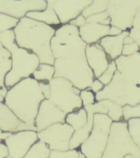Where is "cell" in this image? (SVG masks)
<instances>
[{"label": "cell", "instance_id": "obj_34", "mask_svg": "<svg viewBox=\"0 0 140 158\" xmlns=\"http://www.w3.org/2000/svg\"><path fill=\"white\" fill-rule=\"evenodd\" d=\"M139 46L135 41L130 43V44H124L122 49V54L124 56H130L132 54L139 52Z\"/></svg>", "mask_w": 140, "mask_h": 158}, {"label": "cell", "instance_id": "obj_16", "mask_svg": "<svg viewBox=\"0 0 140 158\" xmlns=\"http://www.w3.org/2000/svg\"><path fill=\"white\" fill-rule=\"evenodd\" d=\"M85 55L88 66L92 69L94 78H98L107 69L110 63L108 57L98 43L87 44Z\"/></svg>", "mask_w": 140, "mask_h": 158}, {"label": "cell", "instance_id": "obj_1", "mask_svg": "<svg viewBox=\"0 0 140 158\" xmlns=\"http://www.w3.org/2000/svg\"><path fill=\"white\" fill-rule=\"evenodd\" d=\"M87 44L81 39L78 27L64 24L56 29L51 40L54 58V77H64L80 90L89 88L94 80L85 55Z\"/></svg>", "mask_w": 140, "mask_h": 158}, {"label": "cell", "instance_id": "obj_41", "mask_svg": "<svg viewBox=\"0 0 140 158\" xmlns=\"http://www.w3.org/2000/svg\"><path fill=\"white\" fill-rule=\"evenodd\" d=\"M47 2L46 8L49 10L53 9V5L56 2V0H45Z\"/></svg>", "mask_w": 140, "mask_h": 158}, {"label": "cell", "instance_id": "obj_5", "mask_svg": "<svg viewBox=\"0 0 140 158\" xmlns=\"http://www.w3.org/2000/svg\"><path fill=\"white\" fill-rule=\"evenodd\" d=\"M96 101L110 100L120 106L140 103V80L129 72L119 69L112 80L95 94Z\"/></svg>", "mask_w": 140, "mask_h": 158}, {"label": "cell", "instance_id": "obj_44", "mask_svg": "<svg viewBox=\"0 0 140 158\" xmlns=\"http://www.w3.org/2000/svg\"><path fill=\"white\" fill-rule=\"evenodd\" d=\"M78 158H86L85 156L84 155L83 153L81 152L80 151H79V156H78Z\"/></svg>", "mask_w": 140, "mask_h": 158}, {"label": "cell", "instance_id": "obj_42", "mask_svg": "<svg viewBox=\"0 0 140 158\" xmlns=\"http://www.w3.org/2000/svg\"><path fill=\"white\" fill-rule=\"evenodd\" d=\"M11 133H8V132H2L0 130V141H4L7 137H9L11 135Z\"/></svg>", "mask_w": 140, "mask_h": 158}, {"label": "cell", "instance_id": "obj_10", "mask_svg": "<svg viewBox=\"0 0 140 158\" xmlns=\"http://www.w3.org/2000/svg\"><path fill=\"white\" fill-rule=\"evenodd\" d=\"M75 130L68 123H56L38 133L39 140L49 146L51 151L70 150V142Z\"/></svg>", "mask_w": 140, "mask_h": 158}, {"label": "cell", "instance_id": "obj_35", "mask_svg": "<svg viewBox=\"0 0 140 158\" xmlns=\"http://www.w3.org/2000/svg\"><path fill=\"white\" fill-rule=\"evenodd\" d=\"M109 17V14L107 11L100 13H96V14L91 15L89 17L86 18V22H93V23H99L101 24L102 22Z\"/></svg>", "mask_w": 140, "mask_h": 158}, {"label": "cell", "instance_id": "obj_22", "mask_svg": "<svg viewBox=\"0 0 140 158\" xmlns=\"http://www.w3.org/2000/svg\"><path fill=\"white\" fill-rule=\"evenodd\" d=\"M88 121L87 111L84 107H81L77 110L66 114V123L71 125L75 131L79 130L86 125Z\"/></svg>", "mask_w": 140, "mask_h": 158}, {"label": "cell", "instance_id": "obj_26", "mask_svg": "<svg viewBox=\"0 0 140 158\" xmlns=\"http://www.w3.org/2000/svg\"><path fill=\"white\" fill-rule=\"evenodd\" d=\"M104 106L108 109L107 115L111 118L113 122H118L121 120L123 118V109L122 106H119L118 104L113 102L110 100H102Z\"/></svg>", "mask_w": 140, "mask_h": 158}, {"label": "cell", "instance_id": "obj_21", "mask_svg": "<svg viewBox=\"0 0 140 158\" xmlns=\"http://www.w3.org/2000/svg\"><path fill=\"white\" fill-rule=\"evenodd\" d=\"M25 17L36 20L39 22H44L52 27L61 25V22L53 9L49 10L45 8L43 11H30L27 12Z\"/></svg>", "mask_w": 140, "mask_h": 158}, {"label": "cell", "instance_id": "obj_2", "mask_svg": "<svg viewBox=\"0 0 140 158\" xmlns=\"http://www.w3.org/2000/svg\"><path fill=\"white\" fill-rule=\"evenodd\" d=\"M52 26L23 17L13 31L17 45L34 53L40 64L53 65L54 58L51 49V40L56 32Z\"/></svg>", "mask_w": 140, "mask_h": 158}, {"label": "cell", "instance_id": "obj_8", "mask_svg": "<svg viewBox=\"0 0 140 158\" xmlns=\"http://www.w3.org/2000/svg\"><path fill=\"white\" fill-rule=\"evenodd\" d=\"M49 100L66 114L77 110L82 106L80 89L64 77H53L49 81Z\"/></svg>", "mask_w": 140, "mask_h": 158}, {"label": "cell", "instance_id": "obj_12", "mask_svg": "<svg viewBox=\"0 0 140 158\" xmlns=\"http://www.w3.org/2000/svg\"><path fill=\"white\" fill-rule=\"evenodd\" d=\"M45 0H0V13L21 19L30 11H43L46 8Z\"/></svg>", "mask_w": 140, "mask_h": 158}, {"label": "cell", "instance_id": "obj_46", "mask_svg": "<svg viewBox=\"0 0 140 158\" xmlns=\"http://www.w3.org/2000/svg\"><path fill=\"white\" fill-rule=\"evenodd\" d=\"M125 158H134L131 155H127V156H125Z\"/></svg>", "mask_w": 140, "mask_h": 158}, {"label": "cell", "instance_id": "obj_20", "mask_svg": "<svg viewBox=\"0 0 140 158\" xmlns=\"http://www.w3.org/2000/svg\"><path fill=\"white\" fill-rule=\"evenodd\" d=\"M12 68L11 54L0 42V95L4 97L8 89L4 83L5 77Z\"/></svg>", "mask_w": 140, "mask_h": 158}, {"label": "cell", "instance_id": "obj_38", "mask_svg": "<svg viewBox=\"0 0 140 158\" xmlns=\"http://www.w3.org/2000/svg\"><path fill=\"white\" fill-rule=\"evenodd\" d=\"M103 87H104V85H103L98 78H94V80H93L92 84H91V86L89 88H90V90L93 91V93L96 94L98 93V92H99L100 91H102L103 89Z\"/></svg>", "mask_w": 140, "mask_h": 158}, {"label": "cell", "instance_id": "obj_19", "mask_svg": "<svg viewBox=\"0 0 140 158\" xmlns=\"http://www.w3.org/2000/svg\"><path fill=\"white\" fill-rule=\"evenodd\" d=\"M127 35H129V31H124L118 35H107L99 40L98 44L104 49L111 61L115 60L122 54L124 39Z\"/></svg>", "mask_w": 140, "mask_h": 158}, {"label": "cell", "instance_id": "obj_32", "mask_svg": "<svg viewBox=\"0 0 140 158\" xmlns=\"http://www.w3.org/2000/svg\"><path fill=\"white\" fill-rule=\"evenodd\" d=\"M80 96L83 107H86V106L93 105V104L96 102L95 94L91 91L90 88L81 90L80 93Z\"/></svg>", "mask_w": 140, "mask_h": 158}, {"label": "cell", "instance_id": "obj_27", "mask_svg": "<svg viewBox=\"0 0 140 158\" xmlns=\"http://www.w3.org/2000/svg\"><path fill=\"white\" fill-rule=\"evenodd\" d=\"M126 122L128 130L133 141L140 149V118H130Z\"/></svg>", "mask_w": 140, "mask_h": 158}, {"label": "cell", "instance_id": "obj_28", "mask_svg": "<svg viewBox=\"0 0 140 158\" xmlns=\"http://www.w3.org/2000/svg\"><path fill=\"white\" fill-rule=\"evenodd\" d=\"M19 22V19L9 15L0 13V33L13 30Z\"/></svg>", "mask_w": 140, "mask_h": 158}, {"label": "cell", "instance_id": "obj_17", "mask_svg": "<svg viewBox=\"0 0 140 158\" xmlns=\"http://www.w3.org/2000/svg\"><path fill=\"white\" fill-rule=\"evenodd\" d=\"M0 130L16 133L18 131L30 129L24 122L17 118L3 101H0Z\"/></svg>", "mask_w": 140, "mask_h": 158}, {"label": "cell", "instance_id": "obj_47", "mask_svg": "<svg viewBox=\"0 0 140 158\" xmlns=\"http://www.w3.org/2000/svg\"><path fill=\"white\" fill-rule=\"evenodd\" d=\"M7 158H11V157H10V156H8V157H7Z\"/></svg>", "mask_w": 140, "mask_h": 158}, {"label": "cell", "instance_id": "obj_43", "mask_svg": "<svg viewBox=\"0 0 140 158\" xmlns=\"http://www.w3.org/2000/svg\"><path fill=\"white\" fill-rule=\"evenodd\" d=\"M134 41V40L130 35H127V36L124 39V44H130V43H132V42Z\"/></svg>", "mask_w": 140, "mask_h": 158}, {"label": "cell", "instance_id": "obj_36", "mask_svg": "<svg viewBox=\"0 0 140 158\" xmlns=\"http://www.w3.org/2000/svg\"><path fill=\"white\" fill-rule=\"evenodd\" d=\"M39 85L44 99H49V97H50V85H49V81H39Z\"/></svg>", "mask_w": 140, "mask_h": 158}, {"label": "cell", "instance_id": "obj_7", "mask_svg": "<svg viewBox=\"0 0 140 158\" xmlns=\"http://www.w3.org/2000/svg\"><path fill=\"white\" fill-rule=\"evenodd\" d=\"M112 122L106 114H94L90 134L80 147V151L86 158H102L107 144Z\"/></svg>", "mask_w": 140, "mask_h": 158}, {"label": "cell", "instance_id": "obj_45", "mask_svg": "<svg viewBox=\"0 0 140 158\" xmlns=\"http://www.w3.org/2000/svg\"><path fill=\"white\" fill-rule=\"evenodd\" d=\"M4 101V97L0 95V101Z\"/></svg>", "mask_w": 140, "mask_h": 158}, {"label": "cell", "instance_id": "obj_31", "mask_svg": "<svg viewBox=\"0 0 140 158\" xmlns=\"http://www.w3.org/2000/svg\"><path fill=\"white\" fill-rule=\"evenodd\" d=\"M123 119L128 121L130 118H140V103L135 106H123Z\"/></svg>", "mask_w": 140, "mask_h": 158}, {"label": "cell", "instance_id": "obj_18", "mask_svg": "<svg viewBox=\"0 0 140 158\" xmlns=\"http://www.w3.org/2000/svg\"><path fill=\"white\" fill-rule=\"evenodd\" d=\"M111 26L86 22L83 27L79 28L80 36L87 44L98 43L102 38L108 35Z\"/></svg>", "mask_w": 140, "mask_h": 158}, {"label": "cell", "instance_id": "obj_24", "mask_svg": "<svg viewBox=\"0 0 140 158\" xmlns=\"http://www.w3.org/2000/svg\"><path fill=\"white\" fill-rule=\"evenodd\" d=\"M51 150L44 142L39 140L32 146L30 149L22 158H49Z\"/></svg>", "mask_w": 140, "mask_h": 158}, {"label": "cell", "instance_id": "obj_39", "mask_svg": "<svg viewBox=\"0 0 140 158\" xmlns=\"http://www.w3.org/2000/svg\"><path fill=\"white\" fill-rule=\"evenodd\" d=\"M8 156H9V152L7 145L3 141H2L0 143V158H7Z\"/></svg>", "mask_w": 140, "mask_h": 158}, {"label": "cell", "instance_id": "obj_30", "mask_svg": "<svg viewBox=\"0 0 140 158\" xmlns=\"http://www.w3.org/2000/svg\"><path fill=\"white\" fill-rule=\"evenodd\" d=\"M115 71H116V64H115V60H111L108 64L107 69H106L104 73L98 79L104 86H107L112 80Z\"/></svg>", "mask_w": 140, "mask_h": 158}, {"label": "cell", "instance_id": "obj_13", "mask_svg": "<svg viewBox=\"0 0 140 158\" xmlns=\"http://www.w3.org/2000/svg\"><path fill=\"white\" fill-rule=\"evenodd\" d=\"M66 114L56 107L49 99H44L39 106L34 125L36 132H41L56 123H65Z\"/></svg>", "mask_w": 140, "mask_h": 158}, {"label": "cell", "instance_id": "obj_9", "mask_svg": "<svg viewBox=\"0 0 140 158\" xmlns=\"http://www.w3.org/2000/svg\"><path fill=\"white\" fill-rule=\"evenodd\" d=\"M140 7V0H110L107 12L111 18V26L129 31L133 20Z\"/></svg>", "mask_w": 140, "mask_h": 158}, {"label": "cell", "instance_id": "obj_25", "mask_svg": "<svg viewBox=\"0 0 140 158\" xmlns=\"http://www.w3.org/2000/svg\"><path fill=\"white\" fill-rule=\"evenodd\" d=\"M110 0H93L88 7H85L81 14L87 18L91 15L105 12L107 9Z\"/></svg>", "mask_w": 140, "mask_h": 158}, {"label": "cell", "instance_id": "obj_14", "mask_svg": "<svg viewBox=\"0 0 140 158\" xmlns=\"http://www.w3.org/2000/svg\"><path fill=\"white\" fill-rule=\"evenodd\" d=\"M87 111L88 121L86 125L79 130L74 132L72 138L70 142V150L78 149L82 143L88 138L90 132L93 128V117L95 114H107L108 109L103 104L102 101H96L95 103L90 106L84 107Z\"/></svg>", "mask_w": 140, "mask_h": 158}, {"label": "cell", "instance_id": "obj_11", "mask_svg": "<svg viewBox=\"0 0 140 158\" xmlns=\"http://www.w3.org/2000/svg\"><path fill=\"white\" fill-rule=\"evenodd\" d=\"M37 141L39 138L36 131L22 130L11 133L3 142L7 145L10 157L22 158Z\"/></svg>", "mask_w": 140, "mask_h": 158}, {"label": "cell", "instance_id": "obj_40", "mask_svg": "<svg viewBox=\"0 0 140 158\" xmlns=\"http://www.w3.org/2000/svg\"><path fill=\"white\" fill-rule=\"evenodd\" d=\"M122 30L120 29L119 27H113V26H111L110 29H109V32H108V35H118L122 33Z\"/></svg>", "mask_w": 140, "mask_h": 158}, {"label": "cell", "instance_id": "obj_48", "mask_svg": "<svg viewBox=\"0 0 140 158\" xmlns=\"http://www.w3.org/2000/svg\"><path fill=\"white\" fill-rule=\"evenodd\" d=\"M1 142H2V141H0V143H1Z\"/></svg>", "mask_w": 140, "mask_h": 158}, {"label": "cell", "instance_id": "obj_4", "mask_svg": "<svg viewBox=\"0 0 140 158\" xmlns=\"http://www.w3.org/2000/svg\"><path fill=\"white\" fill-rule=\"evenodd\" d=\"M0 42L11 54L12 68L4 80L5 86L9 89L22 79L31 77L40 63L36 54L17 45L13 30L0 33Z\"/></svg>", "mask_w": 140, "mask_h": 158}, {"label": "cell", "instance_id": "obj_23", "mask_svg": "<svg viewBox=\"0 0 140 158\" xmlns=\"http://www.w3.org/2000/svg\"><path fill=\"white\" fill-rule=\"evenodd\" d=\"M55 69L53 65L39 64L32 74V77L38 81H50L54 77Z\"/></svg>", "mask_w": 140, "mask_h": 158}, {"label": "cell", "instance_id": "obj_33", "mask_svg": "<svg viewBox=\"0 0 140 158\" xmlns=\"http://www.w3.org/2000/svg\"><path fill=\"white\" fill-rule=\"evenodd\" d=\"M79 151L77 149L68 150L66 152L51 151L49 158H78Z\"/></svg>", "mask_w": 140, "mask_h": 158}, {"label": "cell", "instance_id": "obj_15", "mask_svg": "<svg viewBox=\"0 0 140 158\" xmlns=\"http://www.w3.org/2000/svg\"><path fill=\"white\" fill-rule=\"evenodd\" d=\"M92 1L93 0H56L53 10L61 25L67 24L71 20L80 15Z\"/></svg>", "mask_w": 140, "mask_h": 158}, {"label": "cell", "instance_id": "obj_6", "mask_svg": "<svg viewBox=\"0 0 140 158\" xmlns=\"http://www.w3.org/2000/svg\"><path fill=\"white\" fill-rule=\"evenodd\" d=\"M127 155L140 158V149L129 133L126 121L112 122L107 144L102 158H125Z\"/></svg>", "mask_w": 140, "mask_h": 158}, {"label": "cell", "instance_id": "obj_29", "mask_svg": "<svg viewBox=\"0 0 140 158\" xmlns=\"http://www.w3.org/2000/svg\"><path fill=\"white\" fill-rule=\"evenodd\" d=\"M129 35L138 44L140 50V7L133 20L132 27L129 30Z\"/></svg>", "mask_w": 140, "mask_h": 158}, {"label": "cell", "instance_id": "obj_3", "mask_svg": "<svg viewBox=\"0 0 140 158\" xmlns=\"http://www.w3.org/2000/svg\"><path fill=\"white\" fill-rule=\"evenodd\" d=\"M44 100L39 81L29 77L8 89L3 102L30 130L36 131L35 118L40 103Z\"/></svg>", "mask_w": 140, "mask_h": 158}, {"label": "cell", "instance_id": "obj_37", "mask_svg": "<svg viewBox=\"0 0 140 158\" xmlns=\"http://www.w3.org/2000/svg\"><path fill=\"white\" fill-rule=\"evenodd\" d=\"M86 23V18L84 17L83 15L80 14L79 15L78 17H76V18H74L73 20H71V22H69V24L72 25V26H75V27H83L84 25Z\"/></svg>", "mask_w": 140, "mask_h": 158}]
</instances>
